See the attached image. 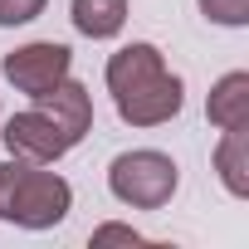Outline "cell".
Masks as SVG:
<instances>
[{
  "label": "cell",
  "instance_id": "obj_7",
  "mask_svg": "<svg viewBox=\"0 0 249 249\" xmlns=\"http://www.w3.org/2000/svg\"><path fill=\"white\" fill-rule=\"evenodd\" d=\"M205 117L210 127H249V73L244 69H230L210 83V98H205Z\"/></svg>",
  "mask_w": 249,
  "mask_h": 249
},
{
  "label": "cell",
  "instance_id": "obj_2",
  "mask_svg": "<svg viewBox=\"0 0 249 249\" xmlns=\"http://www.w3.org/2000/svg\"><path fill=\"white\" fill-rule=\"evenodd\" d=\"M69 210H73V186L54 166H35L20 157L0 161V220L5 225L44 234V230L64 225Z\"/></svg>",
  "mask_w": 249,
  "mask_h": 249
},
{
  "label": "cell",
  "instance_id": "obj_5",
  "mask_svg": "<svg viewBox=\"0 0 249 249\" xmlns=\"http://www.w3.org/2000/svg\"><path fill=\"white\" fill-rule=\"evenodd\" d=\"M0 142H5V157H20V161H35V166H59L73 152V142L64 137V127L39 103H30L15 117H0Z\"/></svg>",
  "mask_w": 249,
  "mask_h": 249
},
{
  "label": "cell",
  "instance_id": "obj_4",
  "mask_svg": "<svg viewBox=\"0 0 249 249\" xmlns=\"http://www.w3.org/2000/svg\"><path fill=\"white\" fill-rule=\"evenodd\" d=\"M0 73L5 83L25 98H44L49 88H59L69 73H73V49L59 44V39H30L20 49H10L0 59Z\"/></svg>",
  "mask_w": 249,
  "mask_h": 249
},
{
  "label": "cell",
  "instance_id": "obj_6",
  "mask_svg": "<svg viewBox=\"0 0 249 249\" xmlns=\"http://www.w3.org/2000/svg\"><path fill=\"white\" fill-rule=\"evenodd\" d=\"M30 103H39V107L59 122V127H64V137H69L73 147H78V142L88 137V127H93V93H88L73 73H69L59 88H49L44 98H30Z\"/></svg>",
  "mask_w": 249,
  "mask_h": 249
},
{
  "label": "cell",
  "instance_id": "obj_11",
  "mask_svg": "<svg viewBox=\"0 0 249 249\" xmlns=\"http://www.w3.org/2000/svg\"><path fill=\"white\" fill-rule=\"evenodd\" d=\"M98 249L103 244H127V249H137V244H152L142 230H132V225H122V220H103V225H93V234H88Z\"/></svg>",
  "mask_w": 249,
  "mask_h": 249
},
{
  "label": "cell",
  "instance_id": "obj_1",
  "mask_svg": "<svg viewBox=\"0 0 249 249\" xmlns=\"http://www.w3.org/2000/svg\"><path fill=\"white\" fill-rule=\"evenodd\" d=\"M103 83L127 127H166L186 107V83H181V73L166 69V54L152 39H132V44L112 49Z\"/></svg>",
  "mask_w": 249,
  "mask_h": 249
},
{
  "label": "cell",
  "instance_id": "obj_10",
  "mask_svg": "<svg viewBox=\"0 0 249 249\" xmlns=\"http://www.w3.org/2000/svg\"><path fill=\"white\" fill-rule=\"evenodd\" d=\"M196 10L220 30H244L249 25V0H196Z\"/></svg>",
  "mask_w": 249,
  "mask_h": 249
},
{
  "label": "cell",
  "instance_id": "obj_8",
  "mask_svg": "<svg viewBox=\"0 0 249 249\" xmlns=\"http://www.w3.org/2000/svg\"><path fill=\"white\" fill-rule=\"evenodd\" d=\"M215 176L225 196L249 200V127H225L215 142Z\"/></svg>",
  "mask_w": 249,
  "mask_h": 249
},
{
  "label": "cell",
  "instance_id": "obj_3",
  "mask_svg": "<svg viewBox=\"0 0 249 249\" xmlns=\"http://www.w3.org/2000/svg\"><path fill=\"white\" fill-rule=\"evenodd\" d=\"M107 191L127 210H161L181 191V166L161 147H132L107 161Z\"/></svg>",
  "mask_w": 249,
  "mask_h": 249
},
{
  "label": "cell",
  "instance_id": "obj_9",
  "mask_svg": "<svg viewBox=\"0 0 249 249\" xmlns=\"http://www.w3.org/2000/svg\"><path fill=\"white\" fill-rule=\"evenodd\" d=\"M127 0H69V20L83 39H117L127 30Z\"/></svg>",
  "mask_w": 249,
  "mask_h": 249
},
{
  "label": "cell",
  "instance_id": "obj_12",
  "mask_svg": "<svg viewBox=\"0 0 249 249\" xmlns=\"http://www.w3.org/2000/svg\"><path fill=\"white\" fill-rule=\"evenodd\" d=\"M49 0H0V30H20V25H35L44 15Z\"/></svg>",
  "mask_w": 249,
  "mask_h": 249
}]
</instances>
